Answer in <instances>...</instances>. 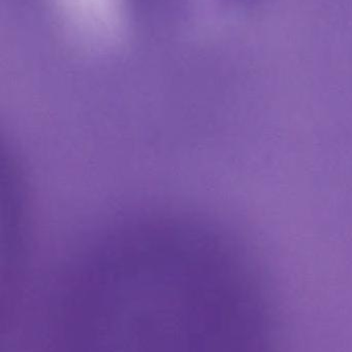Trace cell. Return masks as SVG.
Segmentation results:
<instances>
[{"instance_id": "6da1fadb", "label": "cell", "mask_w": 352, "mask_h": 352, "mask_svg": "<svg viewBox=\"0 0 352 352\" xmlns=\"http://www.w3.org/2000/svg\"><path fill=\"white\" fill-rule=\"evenodd\" d=\"M51 3L66 34L85 49L107 51L123 39L127 0H51Z\"/></svg>"}]
</instances>
